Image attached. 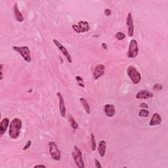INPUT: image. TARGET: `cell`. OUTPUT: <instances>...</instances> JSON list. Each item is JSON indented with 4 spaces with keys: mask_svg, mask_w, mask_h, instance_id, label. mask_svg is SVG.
Segmentation results:
<instances>
[{
    "mask_svg": "<svg viewBox=\"0 0 168 168\" xmlns=\"http://www.w3.org/2000/svg\"><path fill=\"white\" fill-rule=\"evenodd\" d=\"M22 126L23 122L21 119L18 118L13 119L11 122L9 127V135L10 138L12 139H17L21 134Z\"/></svg>",
    "mask_w": 168,
    "mask_h": 168,
    "instance_id": "1",
    "label": "cell"
},
{
    "mask_svg": "<svg viewBox=\"0 0 168 168\" xmlns=\"http://www.w3.org/2000/svg\"><path fill=\"white\" fill-rule=\"evenodd\" d=\"M127 74L134 84H138L141 80V75L135 66L130 65L127 69Z\"/></svg>",
    "mask_w": 168,
    "mask_h": 168,
    "instance_id": "2",
    "label": "cell"
},
{
    "mask_svg": "<svg viewBox=\"0 0 168 168\" xmlns=\"http://www.w3.org/2000/svg\"><path fill=\"white\" fill-rule=\"evenodd\" d=\"M72 156L77 167H78L79 168L85 167L84 162L83 160L82 152L81 150L79 149V147H78V146H74L73 150L72 152Z\"/></svg>",
    "mask_w": 168,
    "mask_h": 168,
    "instance_id": "3",
    "label": "cell"
},
{
    "mask_svg": "<svg viewBox=\"0 0 168 168\" xmlns=\"http://www.w3.org/2000/svg\"><path fill=\"white\" fill-rule=\"evenodd\" d=\"M13 49L17 52L19 55H21L24 59L25 61L27 63H30L32 60L30 50L27 46H13Z\"/></svg>",
    "mask_w": 168,
    "mask_h": 168,
    "instance_id": "4",
    "label": "cell"
},
{
    "mask_svg": "<svg viewBox=\"0 0 168 168\" xmlns=\"http://www.w3.org/2000/svg\"><path fill=\"white\" fill-rule=\"evenodd\" d=\"M48 145L51 158L55 161H59L60 158H61V153H60V150H59L56 143L55 142H53V141H50L48 143Z\"/></svg>",
    "mask_w": 168,
    "mask_h": 168,
    "instance_id": "5",
    "label": "cell"
},
{
    "mask_svg": "<svg viewBox=\"0 0 168 168\" xmlns=\"http://www.w3.org/2000/svg\"><path fill=\"white\" fill-rule=\"evenodd\" d=\"M139 53V46L137 40L135 39H131L130 45L128 51L127 53V56L130 59H135L137 57Z\"/></svg>",
    "mask_w": 168,
    "mask_h": 168,
    "instance_id": "6",
    "label": "cell"
},
{
    "mask_svg": "<svg viewBox=\"0 0 168 168\" xmlns=\"http://www.w3.org/2000/svg\"><path fill=\"white\" fill-rule=\"evenodd\" d=\"M72 29L78 33L87 32L90 29L89 23L85 21H79L78 23V24H73L72 26Z\"/></svg>",
    "mask_w": 168,
    "mask_h": 168,
    "instance_id": "7",
    "label": "cell"
},
{
    "mask_svg": "<svg viewBox=\"0 0 168 168\" xmlns=\"http://www.w3.org/2000/svg\"><path fill=\"white\" fill-rule=\"evenodd\" d=\"M53 43L57 47V48L60 50V51L64 55V57L66 58V60H68V62L69 63H72V57L70 55V54L69 53V51L67 50V49L65 48L64 45H63L61 43H60L57 39H54L53 40Z\"/></svg>",
    "mask_w": 168,
    "mask_h": 168,
    "instance_id": "8",
    "label": "cell"
},
{
    "mask_svg": "<svg viewBox=\"0 0 168 168\" xmlns=\"http://www.w3.org/2000/svg\"><path fill=\"white\" fill-rule=\"evenodd\" d=\"M126 25L127 26V33L129 37H132L134 34V24L133 18L131 12H129L126 18Z\"/></svg>",
    "mask_w": 168,
    "mask_h": 168,
    "instance_id": "9",
    "label": "cell"
},
{
    "mask_svg": "<svg viewBox=\"0 0 168 168\" xmlns=\"http://www.w3.org/2000/svg\"><path fill=\"white\" fill-rule=\"evenodd\" d=\"M105 66L104 64H98L95 67L93 72V78L95 79H98L99 78H101L104 74Z\"/></svg>",
    "mask_w": 168,
    "mask_h": 168,
    "instance_id": "10",
    "label": "cell"
},
{
    "mask_svg": "<svg viewBox=\"0 0 168 168\" xmlns=\"http://www.w3.org/2000/svg\"><path fill=\"white\" fill-rule=\"evenodd\" d=\"M57 96L59 100V110H60V115L62 116V117L65 118L66 114V106H65L64 99L60 92L57 93Z\"/></svg>",
    "mask_w": 168,
    "mask_h": 168,
    "instance_id": "11",
    "label": "cell"
},
{
    "mask_svg": "<svg viewBox=\"0 0 168 168\" xmlns=\"http://www.w3.org/2000/svg\"><path fill=\"white\" fill-rule=\"evenodd\" d=\"M103 110L107 117L112 118L114 115H115L116 110H115V106H114V104H106L104 106Z\"/></svg>",
    "mask_w": 168,
    "mask_h": 168,
    "instance_id": "12",
    "label": "cell"
},
{
    "mask_svg": "<svg viewBox=\"0 0 168 168\" xmlns=\"http://www.w3.org/2000/svg\"><path fill=\"white\" fill-rule=\"evenodd\" d=\"M137 99H149L154 97V95L149 91L140 90L135 96Z\"/></svg>",
    "mask_w": 168,
    "mask_h": 168,
    "instance_id": "13",
    "label": "cell"
},
{
    "mask_svg": "<svg viewBox=\"0 0 168 168\" xmlns=\"http://www.w3.org/2000/svg\"><path fill=\"white\" fill-rule=\"evenodd\" d=\"M162 117H161L160 114L158 112L154 113L152 115V117L151 118V120L149 122L150 126H154V125H158L162 124Z\"/></svg>",
    "mask_w": 168,
    "mask_h": 168,
    "instance_id": "14",
    "label": "cell"
},
{
    "mask_svg": "<svg viewBox=\"0 0 168 168\" xmlns=\"http://www.w3.org/2000/svg\"><path fill=\"white\" fill-rule=\"evenodd\" d=\"M9 119L8 118H3L0 123V135L3 136L5 133L7 131L9 125Z\"/></svg>",
    "mask_w": 168,
    "mask_h": 168,
    "instance_id": "15",
    "label": "cell"
},
{
    "mask_svg": "<svg viewBox=\"0 0 168 168\" xmlns=\"http://www.w3.org/2000/svg\"><path fill=\"white\" fill-rule=\"evenodd\" d=\"M13 10H14V15H15V18L16 19V21L18 23H23L24 21V18L23 15V13L20 11L19 9H18L17 3L15 4Z\"/></svg>",
    "mask_w": 168,
    "mask_h": 168,
    "instance_id": "16",
    "label": "cell"
},
{
    "mask_svg": "<svg viewBox=\"0 0 168 168\" xmlns=\"http://www.w3.org/2000/svg\"><path fill=\"white\" fill-rule=\"evenodd\" d=\"M106 150V143L104 140H100L98 146V152L99 155L103 158L105 156Z\"/></svg>",
    "mask_w": 168,
    "mask_h": 168,
    "instance_id": "17",
    "label": "cell"
},
{
    "mask_svg": "<svg viewBox=\"0 0 168 168\" xmlns=\"http://www.w3.org/2000/svg\"><path fill=\"white\" fill-rule=\"evenodd\" d=\"M79 102H80V103L82 104V106L84 108L86 113L87 114H91L90 106H89V104L88 102L87 101V100L84 97H81V98H79Z\"/></svg>",
    "mask_w": 168,
    "mask_h": 168,
    "instance_id": "18",
    "label": "cell"
},
{
    "mask_svg": "<svg viewBox=\"0 0 168 168\" xmlns=\"http://www.w3.org/2000/svg\"><path fill=\"white\" fill-rule=\"evenodd\" d=\"M69 122L72 127V128L74 130H77L78 128V124L75 121L74 118L72 117L71 114H69Z\"/></svg>",
    "mask_w": 168,
    "mask_h": 168,
    "instance_id": "19",
    "label": "cell"
},
{
    "mask_svg": "<svg viewBox=\"0 0 168 168\" xmlns=\"http://www.w3.org/2000/svg\"><path fill=\"white\" fill-rule=\"evenodd\" d=\"M91 150L95 151L97 149V144L95 135H94V134L93 133H91Z\"/></svg>",
    "mask_w": 168,
    "mask_h": 168,
    "instance_id": "20",
    "label": "cell"
},
{
    "mask_svg": "<svg viewBox=\"0 0 168 168\" xmlns=\"http://www.w3.org/2000/svg\"><path fill=\"white\" fill-rule=\"evenodd\" d=\"M150 112L145 109H142L139 112V117H143V118H147L149 116Z\"/></svg>",
    "mask_w": 168,
    "mask_h": 168,
    "instance_id": "21",
    "label": "cell"
},
{
    "mask_svg": "<svg viewBox=\"0 0 168 168\" xmlns=\"http://www.w3.org/2000/svg\"><path fill=\"white\" fill-rule=\"evenodd\" d=\"M115 37L116 38L119 40V41H122V40H123L124 39H125V34L123 32H118L116 35H115Z\"/></svg>",
    "mask_w": 168,
    "mask_h": 168,
    "instance_id": "22",
    "label": "cell"
},
{
    "mask_svg": "<svg viewBox=\"0 0 168 168\" xmlns=\"http://www.w3.org/2000/svg\"><path fill=\"white\" fill-rule=\"evenodd\" d=\"M75 79H76V80L77 81V82H78V85L79 86H80V87H83V88H84L85 85L84 84V79H83V78L81 76H76V78H75Z\"/></svg>",
    "mask_w": 168,
    "mask_h": 168,
    "instance_id": "23",
    "label": "cell"
},
{
    "mask_svg": "<svg viewBox=\"0 0 168 168\" xmlns=\"http://www.w3.org/2000/svg\"><path fill=\"white\" fill-rule=\"evenodd\" d=\"M163 89V86L160 84H154L152 87V89L154 91H161Z\"/></svg>",
    "mask_w": 168,
    "mask_h": 168,
    "instance_id": "24",
    "label": "cell"
},
{
    "mask_svg": "<svg viewBox=\"0 0 168 168\" xmlns=\"http://www.w3.org/2000/svg\"><path fill=\"white\" fill-rule=\"evenodd\" d=\"M31 145H32V140H28V142L26 143V144L25 146H24V148H23V150L25 151V150H28V149H29V148L31 146Z\"/></svg>",
    "mask_w": 168,
    "mask_h": 168,
    "instance_id": "25",
    "label": "cell"
},
{
    "mask_svg": "<svg viewBox=\"0 0 168 168\" xmlns=\"http://www.w3.org/2000/svg\"><path fill=\"white\" fill-rule=\"evenodd\" d=\"M104 14L106 16V17H109L112 14V11L111 9L107 8V9H105L104 11Z\"/></svg>",
    "mask_w": 168,
    "mask_h": 168,
    "instance_id": "26",
    "label": "cell"
},
{
    "mask_svg": "<svg viewBox=\"0 0 168 168\" xmlns=\"http://www.w3.org/2000/svg\"><path fill=\"white\" fill-rule=\"evenodd\" d=\"M95 165L97 168H102V165L100 164V163L99 162V160L97 159H95Z\"/></svg>",
    "mask_w": 168,
    "mask_h": 168,
    "instance_id": "27",
    "label": "cell"
},
{
    "mask_svg": "<svg viewBox=\"0 0 168 168\" xmlns=\"http://www.w3.org/2000/svg\"><path fill=\"white\" fill-rule=\"evenodd\" d=\"M3 64H0V70H1V80H2L3 79Z\"/></svg>",
    "mask_w": 168,
    "mask_h": 168,
    "instance_id": "28",
    "label": "cell"
},
{
    "mask_svg": "<svg viewBox=\"0 0 168 168\" xmlns=\"http://www.w3.org/2000/svg\"><path fill=\"white\" fill-rule=\"evenodd\" d=\"M140 108H142V109H147L148 108H149V106H148L147 104L143 103H141V104H140Z\"/></svg>",
    "mask_w": 168,
    "mask_h": 168,
    "instance_id": "29",
    "label": "cell"
},
{
    "mask_svg": "<svg viewBox=\"0 0 168 168\" xmlns=\"http://www.w3.org/2000/svg\"><path fill=\"white\" fill-rule=\"evenodd\" d=\"M101 47H102V48L103 49H108V45H107V44L105 43H102Z\"/></svg>",
    "mask_w": 168,
    "mask_h": 168,
    "instance_id": "30",
    "label": "cell"
},
{
    "mask_svg": "<svg viewBox=\"0 0 168 168\" xmlns=\"http://www.w3.org/2000/svg\"><path fill=\"white\" fill-rule=\"evenodd\" d=\"M46 167V166L45 165H43V164H37L34 166V167Z\"/></svg>",
    "mask_w": 168,
    "mask_h": 168,
    "instance_id": "31",
    "label": "cell"
}]
</instances>
